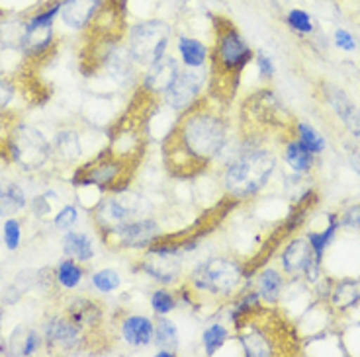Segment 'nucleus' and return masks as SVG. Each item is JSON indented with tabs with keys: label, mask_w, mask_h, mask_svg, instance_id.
Instances as JSON below:
<instances>
[{
	"label": "nucleus",
	"mask_w": 360,
	"mask_h": 357,
	"mask_svg": "<svg viewBox=\"0 0 360 357\" xmlns=\"http://www.w3.org/2000/svg\"><path fill=\"white\" fill-rule=\"evenodd\" d=\"M255 63H257V71H259V76H261L262 81H270V79H274V74H276V67H274V61L270 59V55H266L264 51L255 53Z\"/></svg>",
	"instance_id": "38"
},
{
	"label": "nucleus",
	"mask_w": 360,
	"mask_h": 357,
	"mask_svg": "<svg viewBox=\"0 0 360 357\" xmlns=\"http://www.w3.org/2000/svg\"><path fill=\"white\" fill-rule=\"evenodd\" d=\"M27 206L26 191L16 182L0 180V217L8 219L22 213Z\"/></svg>",
	"instance_id": "23"
},
{
	"label": "nucleus",
	"mask_w": 360,
	"mask_h": 357,
	"mask_svg": "<svg viewBox=\"0 0 360 357\" xmlns=\"http://www.w3.org/2000/svg\"><path fill=\"white\" fill-rule=\"evenodd\" d=\"M286 24H288V27H292L296 34H302V36H309V34L314 32V20H311V16L307 14L306 10H290L288 16H286Z\"/></svg>",
	"instance_id": "35"
},
{
	"label": "nucleus",
	"mask_w": 360,
	"mask_h": 357,
	"mask_svg": "<svg viewBox=\"0 0 360 357\" xmlns=\"http://www.w3.org/2000/svg\"><path fill=\"white\" fill-rule=\"evenodd\" d=\"M44 336L39 334V332L32 330L27 332V336L24 338V344H22V349H20V356H34L36 351L41 349L44 346Z\"/></svg>",
	"instance_id": "39"
},
{
	"label": "nucleus",
	"mask_w": 360,
	"mask_h": 357,
	"mask_svg": "<svg viewBox=\"0 0 360 357\" xmlns=\"http://www.w3.org/2000/svg\"><path fill=\"white\" fill-rule=\"evenodd\" d=\"M106 244H112L116 248H126V250H147L153 246L155 242L162 236L161 224L151 217H139L129 223H124L112 229V231L100 234Z\"/></svg>",
	"instance_id": "10"
},
{
	"label": "nucleus",
	"mask_w": 360,
	"mask_h": 357,
	"mask_svg": "<svg viewBox=\"0 0 360 357\" xmlns=\"http://www.w3.org/2000/svg\"><path fill=\"white\" fill-rule=\"evenodd\" d=\"M44 339L47 349L59 351H77L84 344L82 328L77 326L69 316H55L47 321L44 330Z\"/></svg>",
	"instance_id": "14"
},
{
	"label": "nucleus",
	"mask_w": 360,
	"mask_h": 357,
	"mask_svg": "<svg viewBox=\"0 0 360 357\" xmlns=\"http://www.w3.org/2000/svg\"><path fill=\"white\" fill-rule=\"evenodd\" d=\"M12 126L14 123H10V119L4 114H2V109H0V147H4L6 141H8V135L12 131Z\"/></svg>",
	"instance_id": "44"
},
{
	"label": "nucleus",
	"mask_w": 360,
	"mask_h": 357,
	"mask_svg": "<svg viewBox=\"0 0 360 357\" xmlns=\"http://www.w3.org/2000/svg\"><path fill=\"white\" fill-rule=\"evenodd\" d=\"M47 199H49L47 194H44V196H37L36 199H34V211H36L37 217H45V215L51 213V206L47 203Z\"/></svg>",
	"instance_id": "43"
},
{
	"label": "nucleus",
	"mask_w": 360,
	"mask_h": 357,
	"mask_svg": "<svg viewBox=\"0 0 360 357\" xmlns=\"http://www.w3.org/2000/svg\"><path fill=\"white\" fill-rule=\"evenodd\" d=\"M180 71H182V67H180V61L176 57H172L169 53L162 55L159 61H155L153 65L147 67L143 79H141V84H139L141 92L153 96V98L162 96L167 90L171 88L172 82L176 81Z\"/></svg>",
	"instance_id": "15"
},
{
	"label": "nucleus",
	"mask_w": 360,
	"mask_h": 357,
	"mask_svg": "<svg viewBox=\"0 0 360 357\" xmlns=\"http://www.w3.org/2000/svg\"><path fill=\"white\" fill-rule=\"evenodd\" d=\"M2 236H4V246H6L10 252L18 250L20 242H22V224H20L18 219L8 217V219L4 221Z\"/></svg>",
	"instance_id": "36"
},
{
	"label": "nucleus",
	"mask_w": 360,
	"mask_h": 357,
	"mask_svg": "<svg viewBox=\"0 0 360 357\" xmlns=\"http://www.w3.org/2000/svg\"><path fill=\"white\" fill-rule=\"evenodd\" d=\"M63 252L67 258L86 264L94 258V242L90 241L86 232L67 231L63 236Z\"/></svg>",
	"instance_id": "24"
},
{
	"label": "nucleus",
	"mask_w": 360,
	"mask_h": 357,
	"mask_svg": "<svg viewBox=\"0 0 360 357\" xmlns=\"http://www.w3.org/2000/svg\"><path fill=\"white\" fill-rule=\"evenodd\" d=\"M149 304H151V309H153L155 314H159V316H169L172 311H176L179 299H176V295L172 293L171 289H167V287L162 285L159 287V289H155L153 293H151Z\"/></svg>",
	"instance_id": "33"
},
{
	"label": "nucleus",
	"mask_w": 360,
	"mask_h": 357,
	"mask_svg": "<svg viewBox=\"0 0 360 357\" xmlns=\"http://www.w3.org/2000/svg\"><path fill=\"white\" fill-rule=\"evenodd\" d=\"M325 100L335 112V116L339 117V121L349 129V133L360 139V109L347 96V92H342L341 88H337L333 84H327L325 86Z\"/></svg>",
	"instance_id": "16"
},
{
	"label": "nucleus",
	"mask_w": 360,
	"mask_h": 357,
	"mask_svg": "<svg viewBox=\"0 0 360 357\" xmlns=\"http://www.w3.org/2000/svg\"><path fill=\"white\" fill-rule=\"evenodd\" d=\"M296 135L297 141L306 147L307 151L314 152V154H321L327 149V141L325 137L315 127H311L309 123H297L296 126Z\"/></svg>",
	"instance_id": "32"
},
{
	"label": "nucleus",
	"mask_w": 360,
	"mask_h": 357,
	"mask_svg": "<svg viewBox=\"0 0 360 357\" xmlns=\"http://www.w3.org/2000/svg\"><path fill=\"white\" fill-rule=\"evenodd\" d=\"M280 264L284 274L290 277H304L309 283H317L321 279V262L315 260V254L307 238H294L286 244L280 256Z\"/></svg>",
	"instance_id": "11"
},
{
	"label": "nucleus",
	"mask_w": 360,
	"mask_h": 357,
	"mask_svg": "<svg viewBox=\"0 0 360 357\" xmlns=\"http://www.w3.org/2000/svg\"><path fill=\"white\" fill-rule=\"evenodd\" d=\"M14 94H16L14 82L6 81V79H0V109H4V107H8L12 104Z\"/></svg>",
	"instance_id": "42"
},
{
	"label": "nucleus",
	"mask_w": 360,
	"mask_h": 357,
	"mask_svg": "<svg viewBox=\"0 0 360 357\" xmlns=\"http://www.w3.org/2000/svg\"><path fill=\"white\" fill-rule=\"evenodd\" d=\"M8 159L24 172L41 170L47 162L53 159L51 143L45 139V135L36 127L26 123H14L8 135V141L4 144Z\"/></svg>",
	"instance_id": "5"
},
{
	"label": "nucleus",
	"mask_w": 360,
	"mask_h": 357,
	"mask_svg": "<svg viewBox=\"0 0 360 357\" xmlns=\"http://www.w3.org/2000/svg\"><path fill=\"white\" fill-rule=\"evenodd\" d=\"M329 301L337 311H349L360 303V279H342L333 285Z\"/></svg>",
	"instance_id": "26"
},
{
	"label": "nucleus",
	"mask_w": 360,
	"mask_h": 357,
	"mask_svg": "<svg viewBox=\"0 0 360 357\" xmlns=\"http://www.w3.org/2000/svg\"><path fill=\"white\" fill-rule=\"evenodd\" d=\"M284 162L296 174H309L315 166V154L309 152L300 141H290L284 149Z\"/></svg>",
	"instance_id": "27"
},
{
	"label": "nucleus",
	"mask_w": 360,
	"mask_h": 357,
	"mask_svg": "<svg viewBox=\"0 0 360 357\" xmlns=\"http://www.w3.org/2000/svg\"><path fill=\"white\" fill-rule=\"evenodd\" d=\"M237 339L241 344L243 356L247 357H272L276 356V344L274 336H270L269 332L259 326V322L255 321V313L245 316L243 321L237 326Z\"/></svg>",
	"instance_id": "13"
},
{
	"label": "nucleus",
	"mask_w": 360,
	"mask_h": 357,
	"mask_svg": "<svg viewBox=\"0 0 360 357\" xmlns=\"http://www.w3.org/2000/svg\"><path fill=\"white\" fill-rule=\"evenodd\" d=\"M129 168H131V164L120 161L106 151L104 154H100L98 161L90 162L86 166L77 170L72 182L98 186L104 191H108V189L117 191V189H126L127 180H129Z\"/></svg>",
	"instance_id": "8"
},
{
	"label": "nucleus",
	"mask_w": 360,
	"mask_h": 357,
	"mask_svg": "<svg viewBox=\"0 0 360 357\" xmlns=\"http://www.w3.org/2000/svg\"><path fill=\"white\" fill-rule=\"evenodd\" d=\"M145 151L143 129L139 126V119L135 116H126L116 126V131L112 133L108 152L120 161L127 162L134 166L139 161V156Z\"/></svg>",
	"instance_id": "12"
},
{
	"label": "nucleus",
	"mask_w": 360,
	"mask_h": 357,
	"mask_svg": "<svg viewBox=\"0 0 360 357\" xmlns=\"http://www.w3.org/2000/svg\"><path fill=\"white\" fill-rule=\"evenodd\" d=\"M104 0H61V20L75 32L86 29L102 8Z\"/></svg>",
	"instance_id": "17"
},
{
	"label": "nucleus",
	"mask_w": 360,
	"mask_h": 357,
	"mask_svg": "<svg viewBox=\"0 0 360 357\" xmlns=\"http://www.w3.org/2000/svg\"><path fill=\"white\" fill-rule=\"evenodd\" d=\"M153 344L157 346V349H169L172 353L179 351V328H176V324H174L169 316H159V318L155 321Z\"/></svg>",
	"instance_id": "28"
},
{
	"label": "nucleus",
	"mask_w": 360,
	"mask_h": 357,
	"mask_svg": "<svg viewBox=\"0 0 360 357\" xmlns=\"http://www.w3.org/2000/svg\"><path fill=\"white\" fill-rule=\"evenodd\" d=\"M79 221V209L75 206H65L61 211H57L53 217V227L59 231H71L72 227Z\"/></svg>",
	"instance_id": "37"
},
{
	"label": "nucleus",
	"mask_w": 360,
	"mask_h": 357,
	"mask_svg": "<svg viewBox=\"0 0 360 357\" xmlns=\"http://www.w3.org/2000/svg\"><path fill=\"white\" fill-rule=\"evenodd\" d=\"M59 14H61V0H51L49 4H45V6L34 12V16L26 22V27L53 26L55 18Z\"/></svg>",
	"instance_id": "34"
},
{
	"label": "nucleus",
	"mask_w": 360,
	"mask_h": 357,
	"mask_svg": "<svg viewBox=\"0 0 360 357\" xmlns=\"http://www.w3.org/2000/svg\"><path fill=\"white\" fill-rule=\"evenodd\" d=\"M276 154L269 149L247 144L235 154L225 166L221 176L225 196L233 201H247L261 194L269 186L272 174L276 172Z\"/></svg>",
	"instance_id": "2"
},
{
	"label": "nucleus",
	"mask_w": 360,
	"mask_h": 357,
	"mask_svg": "<svg viewBox=\"0 0 360 357\" xmlns=\"http://www.w3.org/2000/svg\"><path fill=\"white\" fill-rule=\"evenodd\" d=\"M207 82H210L207 67H202V69L182 67L176 81L162 94V102L174 114H184L202 100V92L206 90Z\"/></svg>",
	"instance_id": "9"
},
{
	"label": "nucleus",
	"mask_w": 360,
	"mask_h": 357,
	"mask_svg": "<svg viewBox=\"0 0 360 357\" xmlns=\"http://www.w3.org/2000/svg\"><path fill=\"white\" fill-rule=\"evenodd\" d=\"M120 334L129 348H149L155 338V322L145 314H129L122 321Z\"/></svg>",
	"instance_id": "18"
},
{
	"label": "nucleus",
	"mask_w": 360,
	"mask_h": 357,
	"mask_svg": "<svg viewBox=\"0 0 360 357\" xmlns=\"http://www.w3.org/2000/svg\"><path fill=\"white\" fill-rule=\"evenodd\" d=\"M55 41L53 26L45 27H26L24 22V34L20 39V51L24 53L27 59H39L41 55H45Z\"/></svg>",
	"instance_id": "19"
},
{
	"label": "nucleus",
	"mask_w": 360,
	"mask_h": 357,
	"mask_svg": "<svg viewBox=\"0 0 360 357\" xmlns=\"http://www.w3.org/2000/svg\"><path fill=\"white\" fill-rule=\"evenodd\" d=\"M147 213H149V203L139 194L117 189L112 196L102 197V201L92 209V221L100 234H104L120 224L129 223L139 217H147Z\"/></svg>",
	"instance_id": "7"
},
{
	"label": "nucleus",
	"mask_w": 360,
	"mask_h": 357,
	"mask_svg": "<svg viewBox=\"0 0 360 357\" xmlns=\"http://www.w3.org/2000/svg\"><path fill=\"white\" fill-rule=\"evenodd\" d=\"M339 221H341L342 229H347V231H360V206L345 209L339 217Z\"/></svg>",
	"instance_id": "40"
},
{
	"label": "nucleus",
	"mask_w": 360,
	"mask_h": 357,
	"mask_svg": "<svg viewBox=\"0 0 360 357\" xmlns=\"http://www.w3.org/2000/svg\"><path fill=\"white\" fill-rule=\"evenodd\" d=\"M157 357H174L176 353H172V351H169V349H159L157 353H155Z\"/></svg>",
	"instance_id": "46"
},
{
	"label": "nucleus",
	"mask_w": 360,
	"mask_h": 357,
	"mask_svg": "<svg viewBox=\"0 0 360 357\" xmlns=\"http://www.w3.org/2000/svg\"><path fill=\"white\" fill-rule=\"evenodd\" d=\"M229 330L227 326H224L221 322H214L210 324L204 334H202V348H204V353L206 356H216L219 349L224 348L225 342L229 339Z\"/></svg>",
	"instance_id": "30"
},
{
	"label": "nucleus",
	"mask_w": 360,
	"mask_h": 357,
	"mask_svg": "<svg viewBox=\"0 0 360 357\" xmlns=\"http://www.w3.org/2000/svg\"><path fill=\"white\" fill-rule=\"evenodd\" d=\"M55 277H57V283L63 287L65 291H72L82 283L84 269H82L81 262L65 256V260H61L57 269H55Z\"/></svg>",
	"instance_id": "29"
},
{
	"label": "nucleus",
	"mask_w": 360,
	"mask_h": 357,
	"mask_svg": "<svg viewBox=\"0 0 360 357\" xmlns=\"http://www.w3.org/2000/svg\"><path fill=\"white\" fill-rule=\"evenodd\" d=\"M255 291L259 293L261 301L269 307L278 304L280 297L284 293V277L278 269L264 268L255 276Z\"/></svg>",
	"instance_id": "21"
},
{
	"label": "nucleus",
	"mask_w": 360,
	"mask_h": 357,
	"mask_svg": "<svg viewBox=\"0 0 360 357\" xmlns=\"http://www.w3.org/2000/svg\"><path fill=\"white\" fill-rule=\"evenodd\" d=\"M20 297H22V293H20L16 287H6V291H4V304L18 303Z\"/></svg>",
	"instance_id": "45"
},
{
	"label": "nucleus",
	"mask_w": 360,
	"mask_h": 357,
	"mask_svg": "<svg viewBox=\"0 0 360 357\" xmlns=\"http://www.w3.org/2000/svg\"><path fill=\"white\" fill-rule=\"evenodd\" d=\"M214 47L210 51V61H212V74L210 81L214 84H229L235 90L239 76L247 65L255 59L249 43L245 41L241 32L235 27L231 20L214 16Z\"/></svg>",
	"instance_id": "3"
},
{
	"label": "nucleus",
	"mask_w": 360,
	"mask_h": 357,
	"mask_svg": "<svg viewBox=\"0 0 360 357\" xmlns=\"http://www.w3.org/2000/svg\"><path fill=\"white\" fill-rule=\"evenodd\" d=\"M249 271L239 260L229 256H214L204 260L190 271L188 285L196 295L214 299H229L241 291Z\"/></svg>",
	"instance_id": "4"
},
{
	"label": "nucleus",
	"mask_w": 360,
	"mask_h": 357,
	"mask_svg": "<svg viewBox=\"0 0 360 357\" xmlns=\"http://www.w3.org/2000/svg\"><path fill=\"white\" fill-rule=\"evenodd\" d=\"M51 152H53V159H59L65 164L79 161L82 154V144L79 133L75 129H61V131H57L53 141H51Z\"/></svg>",
	"instance_id": "22"
},
{
	"label": "nucleus",
	"mask_w": 360,
	"mask_h": 357,
	"mask_svg": "<svg viewBox=\"0 0 360 357\" xmlns=\"http://www.w3.org/2000/svg\"><path fill=\"white\" fill-rule=\"evenodd\" d=\"M229 123L224 114L200 100L165 137L162 154L174 176L192 178L217 161L227 149Z\"/></svg>",
	"instance_id": "1"
},
{
	"label": "nucleus",
	"mask_w": 360,
	"mask_h": 357,
	"mask_svg": "<svg viewBox=\"0 0 360 357\" xmlns=\"http://www.w3.org/2000/svg\"><path fill=\"white\" fill-rule=\"evenodd\" d=\"M67 316L77 326H81L82 330H86V328L98 326L102 322V309L89 299H75L69 307V311H67Z\"/></svg>",
	"instance_id": "25"
},
{
	"label": "nucleus",
	"mask_w": 360,
	"mask_h": 357,
	"mask_svg": "<svg viewBox=\"0 0 360 357\" xmlns=\"http://www.w3.org/2000/svg\"><path fill=\"white\" fill-rule=\"evenodd\" d=\"M335 45L345 51V53H352L354 49H356V41H354V37H352L351 32H347V29H335Z\"/></svg>",
	"instance_id": "41"
},
{
	"label": "nucleus",
	"mask_w": 360,
	"mask_h": 357,
	"mask_svg": "<svg viewBox=\"0 0 360 357\" xmlns=\"http://www.w3.org/2000/svg\"><path fill=\"white\" fill-rule=\"evenodd\" d=\"M90 283H92V287H94L98 293L110 295L120 289V285H122V276H120V271H117V269L102 268L92 274V277H90Z\"/></svg>",
	"instance_id": "31"
},
{
	"label": "nucleus",
	"mask_w": 360,
	"mask_h": 357,
	"mask_svg": "<svg viewBox=\"0 0 360 357\" xmlns=\"http://www.w3.org/2000/svg\"><path fill=\"white\" fill-rule=\"evenodd\" d=\"M176 51H179V61L186 69H202L210 63V47L196 37H176Z\"/></svg>",
	"instance_id": "20"
},
{
	"label": "nucleus",
	"mask_w": 360,
	"mask_h": 357,
	"mask_svg": "<svg viewBox=\"0 0 360 357\" xmlns=\"http://www.w3.org/2000/svg\"><path fill=\"white\" fill-rule=\"evenodd\" d=\"M171 43V26L162 20H145L127 32V51L135 65L149 67L167 55Z\"/></svg>",
	"instance_id": "6"
}]
</instances>
